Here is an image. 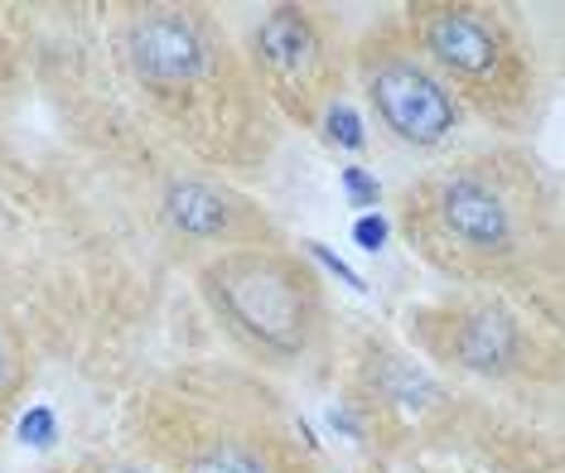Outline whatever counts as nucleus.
I'll return each mask as SVG.
<instances>
[{"label": "nucleus", "mask_w": 565, "mask_h": 473, "mask_svg": "<svg viewBox=\"0 0 565 473\" xmlns=\"http://www.w3.org/2000/svg\"><path fill=\"white\" fill-rule=\"evenodd\" d=\"M199 286L227 334L262 363L290 367L315 348L324 304H319L315 276L300 271L295 261L266 247L223 251L217 261L203 266Z\"/></svg>", "instance_id": "1"}, {"label": "nucleus", "mask_w": 565, "mask_h": 473, "mask_svg": "<svg viewBox=\"0 0 565 473\" xmlns=\"http://www.w3.org/2000/svg\"><path fill=\"white\" fill-rule=\"evenodd\" d=\"M406 233L449 276L493 280L522 257L518 198L479 170L445 174L406 194Z\"/></svg>", "instance_id": "2"}, {"label": "nucleus", "mask_w": 565, "mask_h": 473, "mask_svg": "<svg viewBox=\"0 0 565 473\" xmlns=\"http://www.w3.org/2000/svg\"><path fill=\"white\" fill-rule=\"evenodd\" d=\"M426 63L449 93L469 97L483 117H512L526 107V58L522 44L493 10L479 6H420L411 10ZM455 97V101H459Z\"/></svg>", "instance_id": "3"}, {"label": "nucleus", "mask_w": 565, "mask_h": 473, "mask_svg": "<svg viewBox=\"0 0 565 473\" xmlns=\"http://www.w3.org/2000/svg\"><path fill=\"white\" fill-rule=\"evenodd\" d=\"M363 83H367V101L377 111V121L402 140V146L430 150L449 140V131L459 126V101L455 93L440 83V73L430 68L420 54L411 49H372L363 58Z\"/></svg>", "instance_id": "4"}, {"label": "nucleus", "mask_w": 565, "mask_h": 473, "mask_svg": "<svg viewBox=\"0 0 565 473\" xmlns=\"http://www.w3.org/2000/svg\"><path fill=\"white\" fill-rule=\"evenodd\" d=\"M411 334L440 363L473 377H512L526 367V334L493 300H445L411 314Z\"/></svg>", "instance_id": "5"}, {"label": "nucleus", "mask_w": 565, "mask_h": 473, "mask_svg": "<svg viewBox=\"0 0 565 473\" xmlns=\"http://www.w3.org/2000/svg\"><path fill=\"white\" fill-rule=\"evenodd\" d=\"M252 63L266 78L271 97H280L290 107V117L319 121L324 107L333 101V58L329 44L319 34V24L295 6L271 10L252 34Z\"/></svg>", "instance_id": "6"}, {"label": "nucleus", "mask_w": 565, "mask_h": 473, "mask_svg": "<svg viewBox=\"0 0 565 473\" xmlns=\"http://www.w3.org/2000/svg\"><path fill=\"white\" fill-rule=\"evenodd\" d=\"M126 54H131L136 78L156 97H184L209 83L217 44L209 40L199 15L189 10H140L126 30Z\"/></svg>", "instance_id": "7"}, {"label": "nucleus", "mask_w": 565, "mask_h": 473, "mask_svg": "<svg viewBox=\"0 0 565 473\" xmlns=\"http://www.w3.org/2000/svg\"><path fill=\"white\" fill-rule=\"evenodd\" d=\"M164 217L174 223V233L194 237V241H227V247H252V241L271 237V223L262 217V208H252L247 198H237L233 189L217 184H184L164 189Z\"/></svg>", "instance_id": "8"}, {"label": "nucleus", "mask_w": 565, "mask_h": 473, "mask_svg": "<svg viewBox=\"0 0 565 473\" xmlns=\"http://www.w3.org/2000/svg\"><path fill=\"white\" fill-rule=\"evenodd\" d=\"M184 473H271V459H266L262 444L223 434V440H203L184 459Z\"/></svg>", "instance_id": "9"}, {"label": "nucleus", "mask_w": 565, "mask_h": 473, "mask_svg": "<svg viewBox=\"0 0 565 473\" xmlns=\"http://www.w3.org/2000/svg\"><path fill=\"white\" fill-rule=\"evenodd\" d=\"M319 121L329 126V136L339 140V146H349V150L363 146V121H358V111L349 107V101H329L324 117H319Z\"/></svg>", "instance_id": "10"}, {"label": "nucleus", "mask_w": 565, "mask_h": 473, "mask_svg": "<svg viewBox=\"0 0 565 473\" xmlns=\"http://www.w3.org/2000/svg\"><path fill=\"white\" fill-rule=\"evenodd\" d=\"M20 434H24L30 444H40V450H44V444H54V440H58L54 411H49V406H30V416L20 420Z\"/></svg>", "instance_id": "11"}, {"label": "nucleus", "mask_w": 565, "mask_h": 473, "mask_svg": "<svg viewBox=\"0 0 565 473\" xmlns=\"http://www.w3.org/2000/svg\"><path fill=\"white\" fill-rule=\"evenodd\" d=\"M343 189L353 194L358 208H372V203H377V184H372V179L358 170V164H349V170H343Z\"/></svg>", "instance_id": "12"}, {"label": "nucleus", "mask_w": 565, "mask_h": 473, "mask_svg": "<svg viewBox=\"0 0 565 473\" xmlns=\"http://www.w3.org/2000/svg\"><path fill=\"white\" fill-rule=\"evenodd\" d=\"M353 237H358V247L377 251V247H382V241H387V223H382V217H377V213H367V217H358Z\"/></svg>", "instance_id": "13"}, {"label": "nucleus", "mask_w": 565, "mask_h": 473, "mask_svg": "<svg viewBox=\"0 0 565 473\" xmlns=\"http://www.w3.org/2000/svg\"><path fill=\"white\" fill-rule=\"evenodd\" d=\"M305 247H310V251H315V257H319V261H324V266H329V271H333V276H339V280H343V286L363 290V276H358V271H349V266H343L339 257H333V251L324 247V241H305Z\"/></svg>", "instance_id": "14"}, {"label": "nucleus", "mask_w": 565, "mask_h": 473, "mask_svg": "<svg viewBox=\"0 0 565 473\" xmlns=\"http://www.w3.org/2000/svg\"><path fill=\"white\" fill-rule=\"evenodd\" d=\"M10 377H15V357H10V348H6V338H0V391L10 387Z\"/></svg>", "instance_id": "15"}, {"label": "nucleus", "mask_w": 565, "mask_h": 473, "mask_svg": "<svg viewBox=\"0 0 565 473\" xmlns=\"http://www.w3.org/2000/svg\"><path fill=\"white\" fill-rule=\"evenodd\" d=\"M102 473H150V469H140V464H126V459H121V464H107Z\"/></svg>", "instance_id": "16"}]
</instances>
